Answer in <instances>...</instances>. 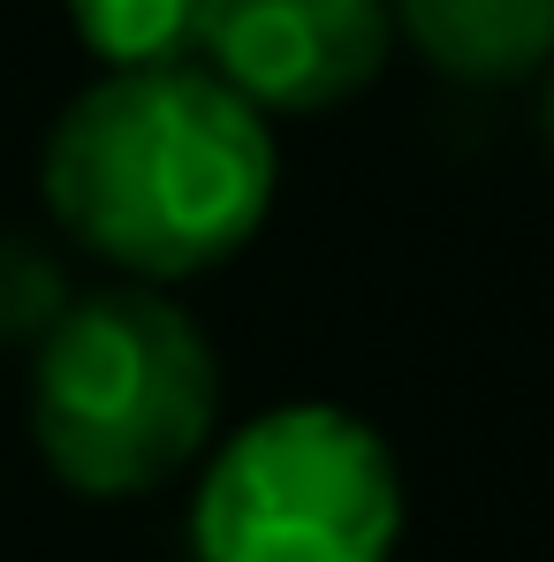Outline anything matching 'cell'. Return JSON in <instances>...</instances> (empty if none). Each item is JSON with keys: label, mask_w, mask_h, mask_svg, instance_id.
Wrapping results in <instances>:
<instances>
[{"label": "cell", "mask_w": 554, "mask_h": 562, "mask_svg": "<svg viewBox=\"0 0 554 562\" xmlns=\"http://www.w3.org/2000/svg\"><path fill=\"white\" fill-rule=\"evenodd\" d=\"M387 0H213L197 61H213L259 114H319L387 69Z\"/></svg>", "instance_id": "4"}, {"label": "cell", "mask_w": 554, "mask_h": 562, "mask_svg": "<svg viewBox=\"0 0 554 562\" xmlns=\"http://www.w3.org/2000/svg\"><path fill=\"white\" fill-rule=\"evenodd\" d=\"M221 426V358L160 281L69 296L38 335L31 441L84 502H129L205 457Z\"/></svg>", "instance_id": "2"}, {"label": "cell", "mask_w": 554, "mask_h": 562, "mask_svg": "<svg viewBox=\"0 0 554 562\" xmlns=\"http://www.w3.org/2000/svg\"><path fill=\"white\" fill-rule=\"evenodd\" d=\"M387 8L395 38H410L433 77L471 92L547 77L554 61V0H387Z\"/></svg>", "instance_id": "5"}, {"label": "cell", "mask_w": 554, "mask_h": 562, "mask_svg": "<svg viewBox=\"0 0 554 562\" xmlns=\"http://www.w3.org/2000/svg\"><path fill=\"white\" fill-rule=\"evenodd\" d=\"M540 130H547V153H554V61H547V85H540Z\"/></svg>", "instance_id": "8"}, {"label": "cell", "mask_w": 554, "mask_h": 562, "mask_svg": "<svg viewBox=\"0 0 554 562\" xmlns=\"http://www.w3.org/2000/svg\"><path fill=\"white\" fill-rule=\"evenodd\" d=\"M213 0H69L77 38L106 69H145V61H190L205 46Z\"/></svg>", "instance_id": "6"}, {"label": "cell", "mask_w": 554, "mask_h": 562, "mask_svg": "<svg viewBox=\"0 0 554 562\" xmlns=\"http://www.w3.org/2000/svg\"><path fill=\"white\" fill-rule=\"evenodd\" d=\"M395 540V449L342 403H281L236 426L190 502L197 562H387Z\"/></svg>", "instance_id": "3"}, {"label": "cell", "mask_w": 554, "mask_h": 562, "mask_svg": "<svg viewBox=\"0 0 554 562\" xmlns=\"http://www.w3.org/2000/svg\"><path fill=\"white\" fill-rule=\"evenodd\" d=\"M274 130L213 61L106 69L46 130L38 190L77 251L129 281L228 267L274 213Z\"/></svg>", "instance_id": "1"}, {"label": "cell", "mask_w": 554, "mask_h": 562, "mask_svg": "<svg viewBox=\"0 0 554 562\" xmlns=\"http://www.w3.org/2000/svg\"><path fill=\"white\" fill-rule=\"evenodd\" d=\"M69 304V281L38 236H0V342H38Z\"/></svg>", "instance_id": "7"}]
</instances>
